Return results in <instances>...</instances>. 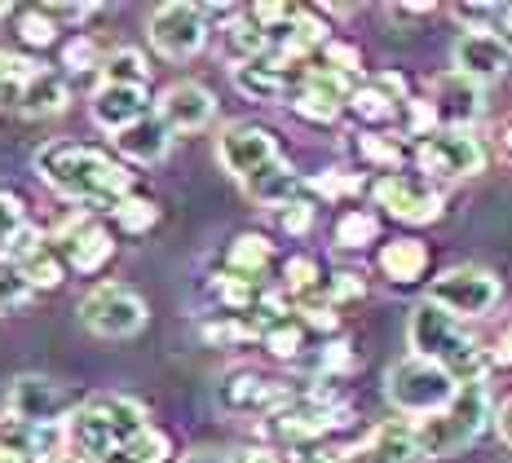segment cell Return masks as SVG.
Listing matches in <instances>:
<instances>
[{"instance_id":"obj_1","label":"cell","mask_w":512,"mask_h":463,"mask_svg":"<svg viewBox=\"0 0 512 463\" xmlns=\"http://www.w3.org/2000/svg\"><path fill=\"white\" fill-rule=\"evenodd\" d=\"M36 172L49 190L71 203H120L133 195V172L98 146L84 142H49L36 155Z\"/></svg>"},{"instance_id":"obj_2","label":"cell","mask_w":512,"mask_h":463,"mask_svg":"<svg viewBox=\"0 0 512 463\" xmlns=\"http://www.w3.org/2000/svg\"><path fill=\"white\" fill-rule=\"evenodd\" d=\"M146 406L137 397L111 393V397H93L84 402L76 415L62 424L67 437V455L76 463H102L106 455H115L120 446H128L133 437L146 433Z\"/></svg>"},{"instance_id":"obj_3","label":"cell","mask_w":512,"mask_h":463,"mask_svg":"<svg viewBox=\"0 0 512 463\" xmlns=\"http://www.w3.org/2000/svg\"><path fill=\"white\" fill-rule=\"evenodd\" d=\"M411 349L415 358L437 362L455 375V384H477L490 366V353L473 336H464L460 318H451L446 309H437L433 300L411 309Z\"/></svg>"},{"instance_id":"obj_4","label":"cell","mask_w":512,"mask_h":463,"mask_svg":"<svg viewBox=\"0 0 512 463\" xmlns=\"http://www.w3.org/2000/svg\"><path fill=\"white\" fill-rule=\"evenodd\" d=\"M490 419V393L486 380L460 384V393L451 397V406H442L437 415L415 424V441H420V455H455L468 441L486 428Z\"/></svg>"},{"instance_id":"obj_5","label":"cell","mask_w":512,"mask_h":463,"mask_svg":"<svg viewBox=\"0 0 512 463\" xmlns=\"http://www.w3.org/2000/svg\"><path fill=\"white\" fill-rule=\"evenodd\" d=\"M384 393H389V402L398 406L402 415L429 419V415L442 411V406H451V397L460 393V384H455V375L446 371V366L424 362V358H407L389 371Z\"/></svg>"},{"instance_id":"obj_6","label":"cell","mask_w":512,"mask_h":463,"mask_svg":"<svg viewBox=\"0 0 512 463\" xmlns=\"http://www.w3.org/2000/svg\"><path fill=\"white\" fill-rule=\"evenodd\" d=\"M151 309L146 300L124 283H98L89 296L80 300V322L102 340H128L146 327Z\"/></svg>"},{"instance_id":"obj_7","label":"cell","mask_w":512,"mask_h":463,"mask_svg":"<svg viewBox=\"0 0 512 463\" xmlns=\"http://www.w3.org/2000/svg\"><path fill=\"white\" fill-rule=\"evenodd\" d=\"M429 300L437 309H446L451 318H482L499 300V278L490 274V269H477V265L446 269V274L433 278Z\"/></svg>"},{"instance_id":"obj_8","label":"cell","mask_w":512,"mask_h":463,"mask_svg":"<svg viewBox=\"0 0 512 463\" xmlns=\"http://www.w3.org/2000/svg\"><path fill=\"white\" fill-rule=\"evenodd\" d=\"M76 393L67 384L49 380V375H18L9 384V397H5V415L14 419H27V424H67L76 415Z\"/></svg>"},{"instance_id":"obj_9","label":"cell","mask_w":512,"mask_h":463,"mask_svg":"<svg viewBox=\"0 0 512 463\" xmlns=\"http://www.w3.org/2000/svg\"><path fill=\"white\" fill-rule=\"evenodd\" d=\"M217 402L226 406L230 415H265L274 419L279 411L296 402V393L287 389L283 380H270L261 371H230L217 389Z\"/></svg>"},{"instance_id":"obj_10","label":"cell","mask_w":512,"mask_h":463,"mask_svg":"<svg viewBox=\"0 0 512 463\" xmlns=\"http://www.w3.org/2000/svg\"><path fill=\"white\" fill-rule=\"evenodd\" d=\"M420 168L429 177H477L486 168V150L477 137H468L464 128H442V133L424 137L420 150H415Z\"/></svg>"},{"instance_id":"obj_11","label":"cell","mask_w":512,"mask_h":463,"mask_svg":"<svg viewBox=\"0 0 512 463\" xmlns=\"http://www.w3.org/2000/svg\"><path fill=\"white\" fill-rule=\"evenodd\" d=\"M208 18L204 5H159L151 14V45L173 62H186L204 49Z\"/></svg>"},{"instance_id":"obj_12","label":"cell","mask_w":512,"mask_h":463,"mask_svg":"<svg viewBox=\"0 0 512 463\" xmlns=\"http://www.w3.org/2000/svg\"><path fill=\"white\" fill-rule=\"evenodd\" d=\"M217 159L230 177L239 181H252L261 168H270L279 155V137L261 124H230L226 133L217 137Z\"/></svg>"},{"instance_id":"obj_13","label":"cell","mask_w":512,"mask_h":463,"mask_svg":"<svg viewBox=\"0 0 512 463\" xmlns=\"http://www.w3.org/2000/svg\"><path fill=\"white\" fill-rule=\"evenodd\" d=\"M376 203L411 225H429L442 217V195L424 177H407V172H384L376 181Z\"/></svg>"},{"instance_id":"obj_14","label":"cell","mask_w":512,"mask_h":463,"mask_svg":"<svg viewBox=\"0 0 512 463\" xmlns=\"http://www.w3.org/2000/svg\"><path fill=\"white\" fill-rule=\"evenodd\" d=\"M345 424V406H332V402H314V397H296L287 411H279L270 419V433L292 441V446H314L323 441L327 433Z\"/></svg>"},{"instance_id":"obj_15","label":"cell","mask_w":512,"mask_h":463,"mask_svg":"<svg viewBox=\"0 0 512 463\" xmlns=\"http://www.w3.org/2000/svg\"><path fill=\"white\" fill-rule=\"evenodd\" d=\"M292 58H279V53H265V58H252V62H239L234 67V89L243 93V98H252V102H279L287 98V89H301L305 84V71H292L287 67Z\"/></svg>"},{"instance_id":"obj_16","label":"cell","mask_w":512,"mask_h":463,"mask_svg":"<svg viewBox=\"0 0 512 463\" xmlns=\"http://www.w3.org/2000/svg\"><path fill=\"white\" fill-rule=\"evenodd\" d=\"M512 62V49L504 36H495L490 27H468L460 40H455V71L468 75V80H495L504 75Z\"/></svg>"},{"instance_id":"obj_17","label":"cell","mask_w":512,"mask_h":463,"mask_svg":"<svg viewBox=\"0 0 512 463\" xmlns=\"http://www.w3.org/2000/svg\"><path fill=\"white\" fill-rule=\"evenodd\" d=\"M93 120H98L106 133L120 137L124 128L142 124L146 115H151V93L142 89V84H111L102 80L98 89H93Z\"/></svg>"},{"instance_id":"obj_18","label":"cell","mask_w":512,"mask_h":463,"mask_svg":"<svg viewBox=\"0 0 512 463\" xmlns=\"http://www.w3.org/2000/svg\"><path fill=\"white\" fill-rule=\"evenodd\" d=\"M9 261H18V269L27 274V283L36 287V292H53V287H62V278H67V261H62V252L53 247L40 230H27L18 234L14 243H9Z\"/></svg>"},{"instance_id":"obj_19","label":"cell","mask_w":512,"mask_h":463,"mask_svg":"<svg viewBox=\"0 0 512 463\" xmlns=\"http://www.w3.org/2000/svg\"><path fill=\"white\" fill-rule=\"evenodd\" d=\"M212 111H217V102H212V93L195 80L168 84L164 98H159V120L168 124V133H199V128H208Z\"/></svg>"},{"instance_id":"obj_20","label":"cell","mask_w":512,"mask_h":463,"mask_svg":"<svg viewBox=\"0 0 512 463\" xmlns=\"http://www.w3.org/2000/svg\"><path fill=\"white\" fill-rule=\"evenodd\" d=\"M62 261H67L76 274H98V269L115 256V239H111V230H102V225H93V221H67L62 225Z\"/></svg>"},{"instance_id":"obj_21","label":"cell","mask_w":512,"mask_h":463,"mask_svg":"<svg viewBox=\"0 0 512 463\" xmlns=\"http://www.w3.org/2000/svg\"><path fill=\"white\" fill-rule=\"evenodd\" d=\"M433 111H437V124L446 128H464L482 115V84L468 80L460 71H446L433 80Z\"/></svg>"},{"instance_id":"obj_22","label":"cell","mask_w":512,"mask_h":463,"mask_svg":"<svg viewBox=\"0 0 512 463\" xmlns=\"http://www.w3.org/2000/svg\"><path fill=\"white\" fill-rule=\"evenodd\" d=\"M67 446L58 424H27V419L0 415V450L23 459H53V450Z\"/></svg>"},{"instance_id":"obj_23","label":"cell","mask_w":512,"mask_h":463,"mask_svg":"<svg viewBox=\"0 0 512 463\" xmlns=\"http://www.w3.org/2000/svg\"><path fill=\"white\" fill-rule=\"evenodd\" d=\"M115 146H120V155L133 159V164H159V159L168 155V146H173V133H168V124L159 120V115H146L142 124L124 128V133L115 137Z\"/></svg>"},{"instance_id":"obj_24","label":"cell","mask_w":512,"mask_h":463,"mask_svg":"<svg viewBox=\"0 0 512 463\" xmlns=\"http://www.w3.org/2000/svg\"><path fill=\"white\" fill-rule=\"evenodd\" d=\"M14 98H18V111H23L27 120H49V115H62V111H67L71 89H67V80H62V75L40 71L36 80H27L23 89L14 93Z\"/></svg>"},{"instance_id":"obj_25","label":"cell","mask_w":512,"mask_h":463,"mask_svg":"<svg viewBox=\"0 0 512 463\" xmlns=\"http://www.w3.org/2000/svg\"><path fill=\"white\" fill-rule=\"evenodd\" d=\"M424 269H429V247L420 239H393L380 247V274L389 278V283L411 287L424 278Z\"/></svg>"},{"instance_id":"obj_26","label":"cell","mask_w":512,"mask_h":463,"mask_svg":"<svg viewBox=\"0 0 512 463\" xmlns=\"http://www.w3.org/2000/svg\"><path fill=\"white\" fill-rule=\"evenodd\" d=\"M243 190L256 199V203H265V208H287V203L296 199V190H301V177H296V168L287 164V159H274L270 168H261L252 181H243Z\"/></svg>"},{"instance_id":"obj_27","label":"cell","mask_w":512,"mask_h":463,"mask_svg":"<svg viewBox=\"0 0 512 463\" xmlns=\"http://www.w3.org/2000/svg\"><path fill=\"white\" fill-rule=\"evenodd\" d=\"M274 261V247L265 234H239V239L230 243V252H226V269L230 274H243V278H261L265 274V265Z\"/></svg>"},{"instance_id":"obj_28","label":"cell","mask_w":512,"mask_h":463,"mask_svg":"<svg viewBox=\"0 0 512 463\" xmlns=\"http://www.w3.org/2000/svg\"><path fill=\"white\" fill-rule=\"evenodd\" d=\"M402 102L398 93H389L384 84H362V89L349 93V111L358 115V120H367V124H389V120H398V111H402Z\"/></svg>"},{"instance_id":"obj_29","label":"cell","mask_w":512,"mask_h":463,"mask_svg":"<svg viewBox=\"0 0 512 463\" xmlns=\"http://www.w3.org/2000/svg\"><path fill=\"white\" fill-rule=\"evenodd\" d=\"M226 45L239 62H252V58H265V53H270V36H265V27L256 23L252 14H239L226 27Z\"/></svg>"},{"instance_id":"obj_30","label":"cell","mask_w":512,"mask_h":463,"mask_svg":"<svg viewBox=\"0 0 512 463\" xmlns=\"http://www.w3.org/2000/svg\"><path fill=\"white\" fill-rule=\"evenodd\" d=\"M376 234H380V221L362 208H349L336 221V247H345V252H362L367 243H376Z\"/></svg>"},{"instance_id":"obj_31","label":"cell","mask_w":512,"mask_h":463,"mask_svg":"<svg viewBox=\"0 0 512 463\" xmlns=\"http://www.w3.org/2000/svg\"><path fill=\"white\" fill-rule=\"evenodd\" d=\"M305 336H309V327H305V318L301 314H292V318H283V322H274L270 331H265V349L274 353V358H301L305 353Z\"/></svg>"},{"instance_id":"obj_32","label":"cell","mask_w":512,"mask_h":463,"mask_svg":"<svg viewBox=\"0 0 512 463\" xmlns=\"http://www.w3.org/2000/svg\"><path fill=\"white\" fill-rule=\"evenodd\" d=\"M292 111L301 115L305 124H336L340 120V98H332V93L323 89H296L292 93Z\"/></svg>"},{"instance_id":"obj_33","label":"cell","mask_w":512,"mask_h":463,"mask_svg":"<svg viewBox=\"0 0 512 463\" xmlns=\"http://www.w3.org/2000/svg\"><path fill=\"white\" fill-rule=\"evenodd\" d=\"M164 459H168V437L159 433V428H146L142 437H133L128 446L106 455L102 463H164Z\"/></svg>"},{"instance_id":"obj_34","label":"cell","mask_w":512,"mask_h":463,"mask_svg":"<svg viewBox=\"0 0 512 463\" xmlns=\"http://www.w3.org/2000/svg\"><path fill=\"white\" fill-rule=\"evenodd\" d=\"M102 80L111 84H151V67H146V58L137 49H115L111 58L102 62Z\"/></svg>"},{"instance_id":"obj_35","label":"cell","mask_w":512,"mask_h":463,"mask_svg":"<svg viewBox=\"0 0 512 463\" xmlns=\"http://www.w3.org/2000/svg\"><path fill=\"white\" fill-rule=\"evenodd\" d=\"M115 221H120V230H128V234H146L159 225V203L146 195H128L115 203Z\"/></svg>"},{"instance_id":"obj_36","label":"cell","mask_w":512,"mask_h":463,"mask_svg":"<svg viewBox=\"0 0 512 463\" xmlns=\"http://www.w3.org/2000/svg\"><path fill=\"white\" fill-rule=\"evenodd\" d=\"M31 292L36 287L27 283V274L18 269V261H9V256H0V314H9V309L27 305Z\"/></svg>"},{"instance_id":"obj_37","label":"cell","mask_w":512,"mask_h":463,"mask_svg":"<svg viewBox=\"0 0 512 463\" xmlns=\"http://www.w3.org/2000/svg\"><path fill=\"white\" fill-rule=\"evenodd\" d=\"M18 36L31 49H49L58 40V23H53L45 9H18Z\"/></svg>"},{"instance_id":"obj_38","label":"cell","mask_w":512,"mask_h":463,"mask_svg":"<svg viewBox=\"0 0 512 463\" xmlns=\"http://www.w3.org/2000/svg\"><path fill=\"white\" fill-rule=\"evenodd\" d=\"M283 287H287V292H296V300L314 296L318 292V265H314V256H287V261H283Z\"/></svg>"},{"instance_id":"obj_39","label":"cell","mask_w":512,"mask_h":463,"mask_svg":"<svg viewBox=\"0 0 512 463\" xmlns=\"http://www.w3.org/2000/svg\"><path fill=\"white\" fill-rule=\"evenodd\" d=\"M358 155L362 159H367V164L371 168H384V172H393V168H398L402 164V146L398 142H389V137H376V133H362L358 137Z\"/></svg>"},{"instance_id":"obj_40","label":"cell","mask_w":512,"mask_h":463,"mask_svg":"<svg viewBox=\"0 0 512 463\" xmlns=\"http://www.w3.org/2000/svg\"><path fill=\"white\" fill-rule=\"evenodd\" d=\"M23 230H27L23 199H18L14 190H5V186H0V247H5V252H9V243H14Z\"/></svg>"},{"instance_id":"obj_41","label":"cell","mask_w":512,"mask_h":463,"mask_svg":"<svg viewBox=\"0 0 512 463\" xmlns=\"http://www.w3.org/2000/svg\"><path fill=\"white\" fill-rule=\"evenodd\" d=\"M252 336H261V331H256L252 322H243L239 314H226V318H217V322H204V340L208 344H239V340H252Z\"/></svg>"},{"instance_id":"obj_42","label":"cell","mask_w":512,"mask_h":463,"mask_svg":"<svg viewBox=\"0 0 512 463\" xmlns=\"http://www.w3.org/2000/svg\"><path fill=\"white\" fill-rule=\"evenodd\" d=\"M102 62H106V58H98L93 40H84V36H80V40H71V45L62 49V67L76 75V80H80V75H89L93 67H102Z\"/></svg>"},{"instance_id":"obj_43","label":"cell","mask_w":512,"mask_h":463,"mask_svg":"<svg viewBox=\"0 0 512 463\" xmlns=\"http://www.w3.org/2000/svg\"><path fill=\"white\" fill-rule=\"evenodd\" d=\"M336 463H398L393 459V450L384 446V441L371 433L367 441H358V446H349V450H340Z\"/></svg>"},{"instance_id":"obj_44","label":"cell","mask_w":512,"mask_h":463,"mask_svg":"<svg viewBox=\"0 0 512 463\" xmlns=\"http://www.w3.org/2000/svg\"><path fill=\"white\" fill-rule=\"evenodd\" d=\"M358 186H362V181L349 177V172H318V177L309 181V190H314V195H323V199H345V195H354Z\"/></svg>"},{"instance_id":"obj_45","label":"cell","mask_w":512,"mask_h":463,"mask_svg":"<svg viewBox=\"0 0 512 463\" xmlns=\"http://www.w3.org/2000/svg\"><path fill=\"white\" fill-rule=\"evenodd\" d=\"M362 292H367V283H362V274H349V269H340V274L327 278V300L332 305H340V300H358Z\"/></svg>"},{"instance_id":"obj_46","label":"cell","mask_w":512,"mask_h":463,"mask_svg":"<svg viewBox=\"0 0 512 463\" xmlns=\"http://www.w3.org/2000/svg\"><path fill=\"white\" fill-rule=\"evenodd\" d=\"M274 217H279V225L287 234H305L309 225H314V203H305V199H292L287 203V208H279L274 212Z\"/></svg>"},{"instance_id":"obj_47","label":"cell","mask_w":512,"mask_h":463,"mask_svg":"<svg viewBox=\"0 0 512 463\" xmlns=\"http://www.w3.org/2000/svg\"><path fill=\"white\" fill-rule=\"evenodd\" d=\"M323 58H327V67L340 71V75H349V71L362 67V53H358L354 45H340V40H327V45H323Z\"/></svg>"},{"instance_id":"obj_48","label":"cell","mask_w":512,"mask_h":463,"mask_svg":"<svg viewBox=\"0 0 512 463\" xmlns=\"http://www.w3.org/2000/svg\"><path fill=\"white\" fill-rule=\"evenodd\" d=\"M45 14L58 23V18H67V23H80V18L93 14V5H45Z\"/></svg>"},{"instance_id":"obj_49","label":"cell","mask_w":512,"mask_h":463,"mask_svg":"<svg viewBox=\"0 0 512 463\" xmlns=\"http://www.w3.org/2000/svg\"><path fill=\"white\" fill-rule=\"evenodd\" d=\"M495 433H499V441H508L512 446V402H504L495 411Z\"/></svg>"},{"instance_id":"obj_50","label":"cell","mask_w":512,"mask_h":463,"mask_svg":"<svg viewBox=\"0 0 512 463\" xmlns=\"http://www.w3.org/2000/svg\"><path fill=\"white\" fill-rule=\"evenodd\" d=\"M181 463H239V459H230L226 450H190Z\"/></svg>"},{"instance_id":"obj_51","label":"cell","mask_w":512,"mask_h":463,"mask_svg":"<svg viewBox=\"0 0 512 463\" xmlns=\"http://www.w3.org/2000/svg\"><path fill=\"white\" fill-rule=\"evenodd\" d=\"M455 14H460L464 23H486V18H495V9H490V5H460Z\"/></svg>"},{"instance_id":"obj_52","label":"cell","mask_w":512,"mask_h":463,"mask_svg":"<svg viewBox=\"0 0 512 463\" xmlns=\"http://www.w3.org/2000/svg\"><path fill=\"white\" fill-rule=\"evenodd\" d=\"M239 463H283V455H274V450H265V446H252L239 455Z\"/></svg>"},{"instance_id":"obj_53","label":"cell","mask_w":512,"mask_h":463,"mask_svg":"<svg viewBox=\"0 0 512 463\" xmlns=\"http://www.w3.org/2000/svg\"><path fill=\"white\" fill-rule=\"evenodd\" d=\"M490 362H499V366H512V331H508V336H499L495 353H490Z\"/></svg>"},{"instance_id":"obj_54","label":"cell","mask_w":512,"mask_h":463,"mask_svg":"<svg viewBox=\"0 0 512 463\" xmlns=\"http://www.w3.org/2000/svg\"><path fill=\"white\" fill-rule=\"evenodd\" d=\"M495 146H499V150H504V155L512 159V120L495 124Z\"/></svg>"},{"instance_id":"obj_55","label":"cell","mask_w":512,"mask_h":463,"mask_svg":"<svg viewBox=\"0 0 512 463\" xmlns=\"http://www.w3.org/2000/svg\"><path fill=\"white\" fill-rule=\"evenodd\" d=\"M393 14L398 18H424V14H433V5H393Z\"/></svg>"},{"instance_id":"obj_56","label":"cell","mask_w":512,"mask_h":463,"mask_svg":"<svg viewBox=\"0 0 512 463\" xmlns=\"http://www.w3.org/2000/svg\"><path fill=\"white\" fill-rule=\"evenodd\" d=\"M296 463H336V455H318V450H305Z\"/></svg>"},{"instance_id":"obj_57","label":"cell","mask_w":512,"mask_h":463,"mask_svg":"<svg viewBox=\"0 0 512 463\" xmlns=\"http://www.w3.org/2000/svg\"><path fill=\"white\" fill-rule=\"evenodd\" d=\"M0 463H27L23 455H9V450H0Z\"/></svg>"},{"instance_id":"obj_58","label":"cell","mask_w":512,"mask_h":463,"mask_svg":"<svg viewBox=\"0 0 512 463\" xmlns=\"http://www.w3.org/2000/svg\"><path fill=\"white\" fill-rule=\"evenodd\" d=\"M499 18H504V27L512 31V9H504V14H499Z\"/></svg>"},{"instance_id":"obj_59","label":"cell","mask_w":512,"mask_h":463,"mask_svg":"<svg viewBox=\"0 0 512 463\" xmlns=\"http://www.w3.org/2000/svg\"><path fill=\"white\" fill-rule=\"evenodd\" d=\"M0 111H5V89H0Z\"/></svg>"}]
</instances>
